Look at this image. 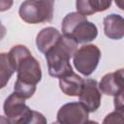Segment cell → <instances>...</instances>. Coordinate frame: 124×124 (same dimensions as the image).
Masks as SVG:
<instances>
[{
	"mask_svg": "<svg viewBox=\"0 0 124 124\" xmlns=\"http://www.w3.org/2000/svg\"><path fill=\"white\" fill-rule=\"evenodd\" d=\"M99 88L102 93L113 97L124 91V68L106 74L99 83Z\"/></svg>",
	"mask_w": 124,
	"mask_h": 124,
	"instance_id": "cell-8",
	"label": "cell"
},
{
	"mask_svg": "<svg viewBox=\"0 0 124 124\" xmlns=\"http://www.w3.org/2000/svg\"><path fill=\"white\" fill-rule=\"evenodd\" d=\"M105 35L111 40H120L124 37V17L117 14H110L104 18Z\"/></svg>",
	"mask_w": 124,
	"mask_h": 124,
	"instance_id": "cell-10",
	"label": "cell"
},
{
	"mask_svg": "<svg viewBox=\"0 0 124 124\" xmlns=\"http://www.w3.org/2000/svg\"><path fill=\"white\" fill-rule=\"evenodd\" d=\"M104 124L120 123L124 124V108H115L114 111L108 113L103 120Z\"/></svg>",
	"mask_w": 124,
	"mask_h": 124,
	"instance_id": "cell-16",
	"label": "cell"
},
{
	"mask_svg": "<svg viewBox=\"0 0 124 124\" xmlns=\"http://www.w3.org/2000/svg\"><path fill=\"white\" fill-rule=\"evenodd\" d=\"M113 105L115 108H124V91L114 96Z\"/></svg>",
	"mask_w": 124,
	"mask_h": 124,
	"instance_id": "cell-19",
	"label": "cell"
},
{
	"mask_svg": "<svg viewBox=\"0 0 124 124\" xmlns=\"http://www.w3.org/2000/svg\"><path fill=\"white\" fill-rule=\"evenodd\" d=\"M98 35V29L97 26L88 21L87 19H84L80 21L70 33L71 38H73L78 44H84V43H89L96 39Z\"/></svg>",
	"mask_w": 124,
	"mask_h": 124,
	"instance_id": "cell-9",
	"label": "cell"
},
{
	"mask_svg": "<svg viewBox=\"0 0 124 124\" xmlns=\"http://www.w3.org/2000/svg\"><path fill=\"white\" fill-rule=\"evenodd\" d=\"M101 58V50L95 45H84L77 49L73 56L75 68L83 76H90L97 68Z\"/></svg>",
	"mask_w": 124,
	"mask_h": 124,
	"instance_id": "cell-4",
	"label": "cell"
},
{
	"mask_svg": "<svg viewBox=\"0 0 124 124\" xmlns=\"http://www.w3.org/2000/svg\"><path fill=\"white\" fill-rule=\"evenodd\" d=\"M13 0H0V11L5 12L9 10L13 5Z\"/></svg>",
	"mask_w": 124,
	"mask_h": 124,
	"instance_id": "cell-20",
	"label": "cell"
},
{
	"mask_svg": "<svg viewBox=\"0 0 124 124\" xmlns=\"http://www.w3.org/2000/svg\"><path fill=\"white\" fill-rule=\"evenodd\" d=\"M14 90H15V92H16L18 95H20L24 99H29L34 95V93L36 91V85L22 82V81L16 79L15 82V85H14Z\"/></svg>",
	"mask_w": 124,
	"mask_h": 124,
	"instance_id": "cell-15",
	"label": "cell"
},
{
	"mask_svg": "<svg viewBox=\"0 0 124 124\" xmlns=\"http://www.w3.org/2000/svg\"><path fill=\"white\" fill-rule=\"evenodd\" d=\"M16 72L17 74V80L22 82L35 84L42 78V70L39 61L32 56L31 52L23 56L16 64Z\"/></svg>",
	"mask_w": 124,
	"mask_h": 124,
	"instance_id": "cell-5",
	"label": "cell"
},
{
	"mask_svg": "<svg viewBox=\"0 0 124 124\" xmlns=\"http://www.w3.org/2000/svg\"><path fill=\"white\" fill-rule=\"evenodd\" d=\"M23 97L16 92L12 93L4 102L3 110L9 123L12 124H35V123H46L45 116L31 109L25 104Z\"/></svg>",
	"mask_w": 124,
	"mask_h": 124,
	"instance_id": "cell-2",
	"label": "cell"
},
{
	"mask_svg": "<svg viewBox=\"0 0 124 124\" xmlns=\"http://www.w3.org/2000/svg\"><path fill=\"white\" fill-rule=\"evenodd\" d=\"M83 82L84 79H82V78H80L78 74L72 72L59 78V87L65 95L75 97L79 96L83 86Z\"/></svg>",
	"mask_w": 124,
	"mask_h": 124,
	"instance_id": "cell-12",
	"label": "cell"
},
{
	"mask_svg": "<svg viewBox=\"0 0 124 124\" xmlns=\"http://www.w3.org/2000/svg\"><path fill=\"white\" fill-rule=\"evenodd\" d=\"M87 19L85 15H82L78 12H73L68 14L64 19L62 20V33L64 35H70V33L73 31V29L82 20Z\"/></svg>",
	"mask_w": 124,
	"mask_h": 124,
	"instance_id": "cell-14",
	"label": "cell"
},
{
	"mask_svg": "<svg viewBox=\"0 0 124 124\" xmlns=\"http://www.w3.org/2000/svg\"><path fill=\"white\" fill-rule=\"evenodd\" d=\"M78 97L79 102L89 110V112L96 111L101 105L102 99V92L97 80L92 78L84 79L83 86Z\"/></svg>",
	"mask_w": 124,
	"mask_h": 124,
	"instance_id": "cell-7",
	"label": "cell"
},
{
	"mask_svg": "<svg viewBox=\"0 0 124 124\" xmlns=\"http://www.w3.org/2000/svg\"><path fill=\"white\" fill-rule=\"evenodd\" d=\"M89 110L80 102L63 105L57 112V122L61 124H83L88 122Z\"/></svg>",
	"mask_w": 124,
	"mask_h": 124,
	"instance_id": "cell-6",
	"label": "cell"
},
{
	"mask_svg": "<svg viewBox=\"0 0 124 124\" xmlns=\"http://www.w3.org/2000/svg\"><path fill=\"white\" fill-rule=\"evenodd\" d=\"M16 72L14 66L12 65L8 53L2 52L0 54V78H1V88L5 87L12 75Z\"/></svg>",
	"mask_w": 124,
	"mask_h": 124,
	"instance_id": "cell-13",
	"label": "cell"
},
{
	"mask_svg": "<svg viewBox=\"0 0 124 124\" xmlns=\"http://www.w3.org/2000/svg\"><path fill=\"white\" fill-rule=\"evenodd\" d=\"M61 36L60 32L54 27H46L42 29L36 37L37 48L41 52L46 53L52 46H55Z\"/></svg>",
	"mask_w": 124,
	"mask_h": 124,
	"instance_id": "cell-11",
	"label": "cell"
},
{
	"mask_svg": "<svg viewBox=\"0 0 124 124\" xmlns=\"http://www.w3.org/2000/svg\"><path fill=\"white\" fill-rule=\"evenodd\" d=\"M78 49V43L67 35H62L58 42L45 53L49 76L62 78L73 72L70 59Z\"/></svg>",
	"mask_w": 124,
	"mask_h": 124,
	"instance_id": "cell-1",
	"label": "cell"
},
{
	"mask_svg": "<svg viewBox=\"0 0 124 124\" xmlns=\"http://www.w3.org/2000/svg\"><path fill=\"white\" fill-rule=\"evenodd\" d=\"M114 2L120 10L124 11V0H114Z\"/></svg>",
	"mask_w": 124,
	"mask_h": 124,
	"instance_id": "cell-21",
	"label": "cell"
},
{
	"mask_svg": "<svg viewBox=\"0 0 124 124\" xmlns=\"http://www.w3.org/2000/svg\"><path fill=\"white\" fill-rule=\"evenodd\" d=\"M89 1L94 13H97L108 10L111 5L112 0H89Z\"/></svg>",
	"mask_w": 124,
	"mask_h": 124,
	"instance_id": "cell-18",
	"label": "cell"
},
{
	"mask_svg": "<svg viewBox=\"0 0 124 124\" xmlns=\"http://www.w3.org/2000/svg\"><path fill=\"white\" fill-rule=\"evenodd\" d=\"M54 0H25L21 3L18 14L29 24L49 22L53 16Z\"/></svg>",
	"mask_w": 124,
	"mask_h": 124,
	"instance_id": "cell-3",
	"label": "cell"
},
{
	"mask_svg": "<svg viewBox=\"0 0 124 124\" xmlns=\"http://www.w3.org/2000/svg\"><path fill=\"white\" fill-rule=\"evenodd\" d=\"M76 7H77V11L82 15L90 16L95 14L90 5L89 0H76Z\"/></svg>",
	"mask_w": 124,
	"mask_h": 124,
	"instance_id": "cell-17",
	"label": "cell"
}]
</instances>
